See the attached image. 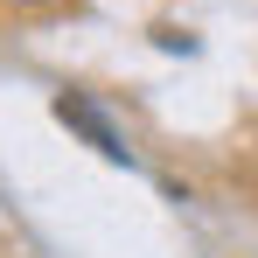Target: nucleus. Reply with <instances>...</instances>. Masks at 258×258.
Wrapping results in <instances>:
<instances>
[{
  "instance_id": "1",
  "label": "nucleus",
  "mask_w": 258,
  "mask_h": 258,
  "mask_svg": "<svg viewBox=\"0 0 258 258\" xmlns=\"http://www.w3.org/2000/svg\"><path fill=\"white\" fill-rule=\"evenodd\" d=\"M56 119H63V126H77V133H91V147H98V154H112V161H126V147H119V133L105 126V119L91 112L84 98H77V91H63V98H56Z\"/></svg>"
}]
</instances>
